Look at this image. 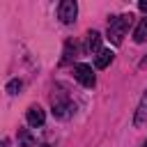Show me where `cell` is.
I'll list each match as a JSON object with an SVG mask.
<instances>
[{
  "mask_svg": "<svg viewBox=\"0 0 147 147\" xmlns=\"http://www.w3.org/2000/svg\"><path fill=\"white\" fill-rule=\"evenodd\" d=\"M131 23H133V14H119V16H113L108 21V32L106 34H108V39H110L113 46L122 44V39L126 34V30L131 28Z\"/></svg>",
  "mask_w": 147,
  "mask_h": 147,
  "instance_id": "cell-1",
  "label": "cell"
},
{
  "mask_svg": "<svg viewBox=\"0 0 147 147\" xmlns=\"http://www.w3.org/2000/svg\"><path fill=\"white\" fill-rule=\"evenodd\" d=\"M76 113V103L69 99V96H53V115L57 119H69L71 115Z\"/></svg>",
  "mask_w": 147,
  "mask_h": 147,
  "instance_id": "cell-2",
  "label": "cell"
},
{
  "mask_svg": "<svg viewBox=\"0 0 147 147\" xmlns=\"http://www.w3.org/2000/svg\"><path fill=\"white\" fill-rule=\"evenodd\" d=\"M74 78H76L83 87H94V85H96V76H94L92 67H90V64H83V62H78V64L74 67Z\"/></svg>",
  "mask_w": 147,
  "mask_h": 147,
  "instance_id": "cell-3",
  "label": "cell"
},
{
  "mask_svg": "<svg viewBox=\"0 0 147 147\" xmlns=\"http://www.w3.org/2000/svg\"><path fill=\"white\" fill-rule=\"evenodd\" d=\"M76 14H78V5H76V0H62V2H60V7H57V16H60L62 23L71 25V23L76 21Z\"/></svg>",
  "mask_w": 147,
  "mask_h": 147,
  "instance_id": "cell-4",
  "label": "cell"
},
{
  "mask_svg": "<svg viewBox=\"0 0 147 147\" xmlns=\"http://www.w3.org/2000/svg\"><path fill=\"white\" fill-rule=\"evenodd\" d=\"M25 119H28V124L30 126H41L44 122H46V113H44V108L41 106H37V103H32L30 108H28V113H25Z\"/></svg>",
  "mask_w": 147,
  "mask_h": 147,
  "instance_id": "cell-5",
  "label": "cell"
},
{
  "mask_svg": "<svg viewBox=\"0 0 147 147\" xmlns=\"http://www.w3.org/2000/svg\"><path fill=\"white\" fill-rule=\"evenodd\" d=\"M85 48L90 51V53H94V55H99L103 48H101V34L96 32V30H90L87 32V44H85Z\"/></svg>",
  "mask_w": 147,
  "mask_h": 147,
  "instance_id": "cell-6",
  "label": "cell"
},
{
  "mask_svg": "<svg viewBox=\"0 0 147 147\" xmlns=\"http://www.w3.org/2000/svg\"><path fill=\"white\" fill-rule=\"evenodd\" d=\"M145 122H147V90H145V94H142V99H140V103H138L136 117H133V124H136V126H142Z\"/></svg>",
  "mask_w": 147,
  "mask_h": 147,
  "instance_id": "cell-7",
  "label": "cell"
},
{
  "mask_svg": "<svg viewBox=\"0 0 147 147\" xmlns=\"http://www.w3.org/2000/svg\"><path fill=\"white\" fill-rule=\"evenodd\" d=\"M113 60H115V53H113L110 48H103L99 55H94V67H96V69H106Z\"/></svg>",
  "mask_w": 147,
  "mask_h": 147,
  "instance_id": "cell-8",
  "label": "cell"
},
{
  "mask_svg": "<svg viewBox=\"0 0 147 147\" xmlns=\"http://www.w3.org/2000/svg\"><path fill=\"white\" fill-rule=\"evenodd\" d=\"M18 145L21 147H37V138L28 131V129H18Z\"/></svg>",
  "mask_w": 147,
  "mask_h": 147,
  "instance_id": "cell-9",
  "label": "cell"
},
{
  "mask_svg": "<svg viewBox=\"0 0 147 147\" xmlns=\"http://www.w3.org/2000/svg\"><path fill=\"white\" fill-rule=\"evenodd\" d=\"M133 41H136V44H145V41H147V18H142V21L138 23V28H136V32H133Z\"/></svg>",
  "mask_w": 147,
  "mask_h": 147,
  "instance_id": "cell-10",
  "label": "cell"
},
{
  "mask_svg": "<svg viewBox=\"0 0 147 147\" xmlns=\"http://www.w3.org/2000/svg\"><path fill=\"white\" fill-rule=\"evenodd\" d=\"M21 87H23V80H18V78H14V80L7 83V92H9V94H18Z\"/></svg>",
  "mask_w": 147,
  "mask_h": 147,
  "instance_id": "cell-11",
  "label": "cell"
},
{
  "mask_svg": "<svg viewBox=\"0 0 147 147\" xmlns=\"http://www.w3.org/2000/svg\"><path fill=\"white\" fill-rule=\"evenodd\" d=\"M138 9H140V11H145V14H147V0H140V2H138Z\"/></svg>",
  "mask_w": 147,
  "mask_h": 147,
  "instance_id": "cell-12",
  "label": "cell"
},
{
  "mask_svg": "<svg viewBox=\"0 0 147 147\" xmlns=\"http://www.w3.org/2000/svg\"><path fill=\"white\" fill-rule=\"evenodd\" d=\"M37 147H53V145H48V142H39Z\"/></svg>",
  "mask_w": 147,
  "mask_h": 147,
  "instance_id": "cell-13",
  "label": "cell"
},
{
  "mask_svg": "<svg viewBox=\"0 0 147 147\" xmlns=\"http://www.w3.org/2000/svg\"><path fill=\"white\" fill-rule=\"evenodd\" d=\"M2 147H9V140H7V138L2 140Z\"/></svg>",
  "mask_w": 147,
  "mask_h": 147,
  "instance_id": "cell-14",
  "label": "cell"
},
{
  "mask_svg": "<svg viewBox=\"0 0 147 147\" xmlns=\"http://www.w3.org/2000/svg\"><path fill=\"white\" fill-rule=\"evenodd\" d=\"M142 147H147V140H145V145H142Z\"/></svg>",
  "mask_w": 147,
  "mask_h": 147,
  "instance_id": "cell-15",
  "label": "cell"
}]
</instances>
